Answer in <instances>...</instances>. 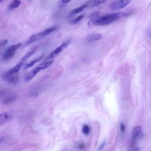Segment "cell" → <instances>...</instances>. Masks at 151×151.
Segmentation results:
<instances>
[{
    "label": "cell",
    "instance_id": "1",
    "mask_svg": "<svg viewBox=\"0 0 151 151\" xmlns=\"http://www.w3.org/2000/svg\"><path fill=\"white\" fill-rule=\"evenodd\" d=\"M128 13L124 12H117L106 14L105 15L96 17L94 18H90L87 22L88 27L93 26H101L110 24L116 21L119 20L122 18L128 16Z\"/></svg>",
    "mask_w": 151,
    "mask_h": 151
},
{
    "label": "cell",
    "instance_id": "2",
    "mask_svg": "<svg viewBox=\"0 0 151 151\" xmlns=\"http://www.w3.org/2000/svg\"><path fill=\"white\" fill-rule=\"evenodd\" d=\"M54 61L53 60H48L45 61L43 62L42 63H41L38 65H37L36 67H35L33 70H32L29 73H28L25 76V80L26 81H29L31 79H32L40 70H44L45 68H47L49 67L52 64Z\"/></svg>",
    "mask_w": 151,
    "mask_h": 151
},
{
    "label": "cell",
    "instance_id": "3",
    "mask_svg": "<svg viewBox=\"0 0 151 151\" xmlns=\"http://www.w3.org/2000/svg\"><path fill=\"white\" fill-rule=\"evenodd\" d=\"M21 43H18L8 48L3 53L2 60L4 61H7L11 59L15 54L16 51L21 46Z\"/></svg>",
    "mask_w": 151,
    "mask_h": 151
},
{
    "label": "cell",
    "instance_id": "4",
    "mask_svg": "<svg viewBox=\"0 0 151 151\" xmlns=\"http://www.w3.org/2000/svg\"><path fill=\"white\" fill-rule=\"evenodd\" d=\"M130 0H114L110 4V8L112 11H119L126 6Z\"/></svg>",
    "mask_w": 151,
    "mask_h": 151
},
{
    "label": "cell",
    "instance_id": "5",
    "mask_svg": "<svg viewBox=\"0 0 151 151\" xmlns=\"http://www.w3.org/2000/svg\"><path fill=\"white\" fill-rule=\"evenodd\" d=\"M71 41L70 40H67L64 42H63L61 45H60L57 48H55L47 58V60L52 58L57 55H58L60 53H61L64 50H65L70 44Z\"/></svg>",
    "mask_w": 151,
    "mask_h": 151
},
{
    "label": "cell",
    "instance_id": "6",
    "mask_svg": "<svg viewBox=\"0 0 151 151\" xmlns=\"http://www.w3.org/2000/svg\"><path fill=\"white\" fill-rule=\"evenodd\" d=\"M12 117V113L9 111L2 113L0 114V125L2 126L9 122Z\"/></svg>",
    "mask_w": 151,
    "mask_h": 151
},
{
    "label": "cell",
    "instance_id": "7",
    "mask_svg": "<svg viewBox=\"0 0 151 151\" xmlns=\"http://www.w3.org/2000/svg\"><path fill=\"white\" fill-rule=\"evenodd\" d=\"M2 77L4 80H5L6 81H7L8 82H9L11 84H15L18 81V76L17 75V74H7L6 73H5L3 75Z\"/></svg>",
    "mask_w": 151,
    "mask_h": 151
},
{
    "label": "cell",
    "instance_id": "8",
    "mask_svg": "<svg viewBox=\"0 0 151 151\" xmlns=\"http://www.w3.org/2000/svg\"><path fill=\"white\" fill-rule=\"evenodd\" d=\"M142 135V127L140 126H136L132 130V138L133 142H135L141 137Z\"/></svg>",
    "mask_w": 151,
    "mask_h": 151
},
{
    "label": "cell",
    "instance_id": "9",
    "mask_svg": "<svg viewBox=\"0 0 151 151\" xmlns=\"http://www.w3.org/2000/svg\"><path fill=\"white\" fill-rule=\"evenodd\" d=\"M57 28H58L57 26H53V27L48 28L47 29H46L44 30L43 31H42V32L38 33V34H37L38 39L44 37L45 36H46V35L51 34V32L55 31L56 29H57Z\"/></svg>",
    "mask_w": 151,
    "mask_h": 151
},
{
    "label": "cell",
    "instance_id": "10",
    "mask_svg": "<svg viewBox=\"0 0 151 151\" xmlns=\"http://www.w3.org/2000/svg\"><path fill=\"white\" fill-rule=\"evenodd\" d=\"M101 37L102 35L100 34H93L87 36L86 38V41L88 42H92L100 40Z\"/></svg>",
    "mask_w": 151,
    "mask_h": 151
},
{
    "label": "cell",
    "instance_id": "11",
    "mask_svg": "<svg viewBox=\"0 0 151 151\" xmlns=\"http://www.w3.org/2000/svg\"><path fill=\"white\" fill-rule=\"evenodd\" d=\"M21 4V0H12L11 3L9 4L8 6V9L9 11L13 10L14 9H16L18 8Z\"/></svg>",
    "mask_w": 151,
    "mask_h": 151
},
{
    "label": "cell",
    "instance_id": "12",
    "mask_svg": "<svg viewBox=\"0 0 151 151\" xmlns=\"http://www.w3.org/2000/svg\"><path fill=\"white\" fill-rule=\"evenodd\" d=\"M22 65H23V63L20 61L14 67L12 68L9 70H8L6 72V73L9 74H17L20 70V69H21V67L22 66Z\"/></svg>",
    "mask_w": 151,
    "mask_h": 151
},
{
    "label": "cell",
    "instance_id": "13",
    "mask_svg": "<svg viewBox=\"0 0 151 151\" xmlns=\"http://www.w3.org/2000/svg\"><path fill=\"white\" fill-rule=\"evenodd\" d=\"M88 6V4L86 3V4H84L80 6H78L74 9H73L71 11V12H70V16H73V15H76V14H78L79 13H80L81 11H83L86 7Z\"/></svg>",
    "mask_w": 151,
    "mask_h": 151
},
{
    "label": "cell",
    "instance_id": "14",
    "mask_svg": "<svg viewBox=\"0 0 151 151\" xmlns=\"http://www.w3.org/2000/svg\"><path fill=\"white\" fill-rule=\"evenodd\" d=\"M16 99V96L15 94H12L8 96H6L4 99L2 100V104H8L11 103H12Z\"/></svg>",
    "mask_w": 151,
    "mask_h": 151
},
{
    "label": "cell",
    "instance_id": "15",
    "mask_svg": "<svg viewBox=\"0 0 151 151\" xmlns=\"http://www.w3.org/2000/svg\"><path fill=\"white\" fill-rule=\"evenodd\" d=\"M38 38H37V34H35V35H31L28 39V40L25 42V44L24 45L25 46H27V45H29L30 44H31L32 43H33L36 40H37Z\"/></svg>",
    "mask_w": 151,
    "mask_h": 151
},
{
    "label": "cell",
    "instance_id": "16",
    "mask_svg": "<svg viewBox=\"0 0 151 151\" xmlns=\"http://www.w3.org/2000/svg\"><path fill=\"white\" fill-rule=\"evenodd\" d=\"M35 50H36V48H35V49H34V50H32L29 51L28 52H27V53L22 57V58L20 60V61L24 63L27 59H28V58L35 52Z\"/></svg>",
    "mask_w": 151,
    "mask_h": 151
},
{
    "label": "cell",
    "instance_id": "17",
    "mask_svg": "<svg viewBox=\"0 0 151 151\" xmlns=\"http://www.w3.org/2000/svg\"><path fill=\"white\" fill-rule=\"evenodd\" d=\"M42 58H43V55H42V56H41V57H40L39 58H36V59H35V60H31L29 63H28V64L25 65V67H24V69H27V68H29V67H31L33 66L36 63H37V62L39 61L40 60H41Z\"/></svg>",
    "mask_w": 151,
    "mask_h": 151
},
{
    "label": "cell",
    "instance_id": "18",
    "mask_svg": "<svg viewBox=\"0 0 151 151\" xmlns=\"http://www.w3.org/2000/svg\"><path fill=\"white\" fill-rule=\"evenodd\" d=\"M84 17V16L83 15H80L77 17L76 18L73 19L70 21V23H71V24H76L79 22L80 21H81V20L83 19Z\"/></svg>",
    "mask_w": 151,
    "mask_h": 151
},
{
    "label": "cell",
    "instance_id": "19",
    "mask_svg": "<svg viewBox=\"0 0 151 151\" xmlns=\"http://www.w3.org/2000/svg\"><path fill=\"white\" fill-rule=\"evenodd\" d=\"M71 0H60L58 2V6L59 8H62L67 4H68Z\"/></svg>",
    "mask_w": 151,
    "mask_h": 151
},
{
    "label": "cell",
    "instance_id": "20",
    "mask_svg": "<svg viewBox=\"0 0 151 151\" xmlns=\"http://www.w3.org/2000/svg\"><path fill=\"white\" fill-rule=\"evenodd\" d=\"M82 132L84 134H88L90 133V127L87 124H84L82 128Z\"/></svg>",
    "mask_w": 151,
    "mask_h": 151
},
{
    "label": "cell",
    "instance_id": "21",
    "mask_svg": "<svg viewBox=\"0 0 151 151\" xmlns=\"http://www.w3.org/2000/svg\"><path fill=\"white\" fill-rule=\"evenodd\" d=\"M99 14V12H98V11L93 12V13H91V14L89 15V18H94V17H98Z\"/></svg>",
    "mask_w": 151,
    "mask_h": 151
},
{
    "label": "cell",
    "instance_id": "22",
    "mask_svg": "<svg viewBox=\"0 0 151 151\" xmlns=\"http://www.w3.org/2000/svg\"><path fill=\"white\" fill-rule=\"evenodd\" d=\"M8 43V40H3L1 42V47L2 48L4 46H5L6 44Z\"/></svg>",
    "mask_w": 151,
    "mask_h": 151
},
{
    "label": "cell",
    "instance_id": "23",
    "mask_svg": "<svg viewBox=\"0 0 151 151\" xmlns=\"http://www.w3.org/2000/svg\"><path fill=\"white\" fill-rule=\"evenodd\" d=\"M120 130L122 132H123L125 130V125L123 123H121L120 124Z\"/></svg>",
    "mask_w": 151,
    "mask_h": 151
},
{
    "label": "cell",
    "instance_id": "24",
    "mask_svg": "<svg viewBox=\"0 0 151 151\" xmlns=\"http://www.w3.org/2000/svg\"><path fill=\"white\" fill-rule=\"evenodd\" d=\"M105 145H106V142H103V143L100 145V146H99L98 150H101V149L104 147Z\"/></svg>",
    "mask_w": 151,
    "mask_h": 151
},
{
    "label": "cell",
    "instance_id": "25",
    "mask_svg": "<svg viewBox=\"0 0 151 151\" xmlns=\"http://www.w3.org/2000/svg\"><path fill=\"white\" fill-rule=\"evenodd\" d=\"M4 1V0H0V2H1V3H2Z\"/></svg>",
    "mask_w": 151,
    "mask_h": 151
},
{
    "label": "cell",
    "instance_id": "26",
    "mask_svg": "<svg viewBox=\"0 0 151 151\" xmlns=\"http://www.w3.org/2000/svg\"><path fill=\"white\" fill-rule=\"evenodd\" d=\"M150 37H151V33L150 34Z\"/></svg>",
    "mask_w": 151,
    "mask_h": 151
}]
</instances>
